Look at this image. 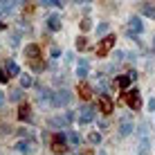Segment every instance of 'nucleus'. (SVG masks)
<instances>
[{"mask_svg": "<svg viewBox=\"0 0 155 155\" xmlns=\"http://www.w3.org/2000/svg\"><path fill=\"white\" fill-rule=\"evenodd\" d=\"M52 56L58 58V56H61V50H58V47H52Z\"/></svg>", "mask_w": 155, "mask_h": 155, "instance_id": "32", "label": "nucleus"}, {"mask_svg": "<svg viewBox=\"0 0 155 155\" xmlns=\"http://www.w3.org/2000/svg\"><path fill=\"white\" fill-rule=\"evenodd\" d=\"M79 27H81V31H83V34H85V31H90V27H92V23H90V20H88V18H83V20H81V23H79Z\"/></svg>", "mask_w": 155, "mask_h": 155, "instance_id": "28", "label": "nucleus"}, {"mask_svg": "<svg viewBox=\"0 0 155 155\" xmlns=\"http://www.w3.org/2000/svg\"><path fill=\"white\" fill-rule=\"evenodd\" d=\"M50 146H52V151L54 153H65V148H68V135L65 133H54L52 135V140H50Z\"/></svg>", "mask_w": 155, "mask_h": 155, "instance_id": "1", "label": "nucleus"}, {"mask_svg": "<svg viewBox=\"0 0 155 155\" xmlns=\"http://www.w3.org/2000/svg\"><path fill=\"white\" fill-rule=\"evenodd\" d=\"M94 119V108L90 104H81V108H79V115H77V121H79V126H85V124H90V121Z\"/></svg>", "mask_w": 155, "mask_h": 155, "instance_id": "2", "label": "nucleus"}, {"mask_svg": "<svg viewBox=\"0 0 155 155\" xmlns=\"http://www.w3.org/2000/svg\"><path fill=\"white\" fill-rule=\"evenodd\" d=\"M34 85V77L31 74H20V88H31Z\"/></svg>", "mask_w": 155, "mask_h": 155, "instance_id": "22", "label": "nucleus"}, {"mask_svg": "<svg viewBox=\"0 0 155 155\" xmlns=\"http://www.w3.org/2000/svg\"><path fill=\"white\" fill-rule=\"evenodd\" d=\"M115 41H117L115 34H108L106 38H101V43L97 45V54H99V56H108V52L115 47Z\"/></svg>", "mask_w": 155, "mask_h": 155, "instance_id": "4", "label": "nucleus"}, {"mask_svg": "<svg viewBox=\"0 0 155 155\" xmlns=\"http://www.w3.org/2000/svg\"><path fill=\"white\" fill-rule=\"evenodd\" d=\"M140 9H142L144 16H148V18H155V7H153L151 2H140Z\"/></svg>", "mask_w": 155, "mask_h": 155, "instance_id": "19", "label": "nucleus"}, {"mask_svg": "<svg viewBox=\"0 0 155 155\" xmlns=\"http://www.w3.org/2000/svg\"><path fill=\"white\" fill-rule=\"evenodd\" d=\"M9 99L12 101H20L23 99V90H12V92H9Z\"/></svg>", "mask_w": 155, "mask_h": 155, "instance_id": "26", "label": "nucleus"}, {"mask_svg": "<svg viewBox=\"0 0 155 155\" xmlns=\"http://www.w3.org/2000/svg\"><path fill=\"white\" fill-rule=\"evenodd\" d=\"M5 104V92H0V106Z\"/></svg>", "mask_w": 155, "mask_h": 155, "instance_id": "33", "label": "nucleus"}, {"mask_svg": "<svg viewBox=\"0 0 155 155\" xmlns=\"http://www.w3.org/2000/svg\"><path fill=\"white\" fill-rule=\"evenodd\" d=\"M70 99H72L70 90L63 88V90H58V92H54V101H52V106H56V108H63V106L70 104Z\"/></svg>", "mask_w": 155, "mask_h": 155, "instance_id": "5", "label": "nucleus"}, {"mask_svg": "<svg viewBox=\"0 0 155 155\" xmlns=\"http://www.w3.org/2000/svg\"><path fill=\"white\" fill-rule=\"evenodd\" d=\"M65 135H68V142H70L72 146H79V144H81V135H79V133H74V130H65Z\"/></svg>", "mask_w": 155, "mask_h": 155, "instance_id": "20", "label": "nucleus"}, {"mask_svg": "<svg viewBox=\"0 0 155 155\" xmlns=\"http://www.w3.org/2000/svg\"><path fill=\"white\" fill-rule=\"evenodd\" d=\"M97 34L101 36V34H108V23H99L97 25Z\"/></svg>", "mask_w": 155, "mask_h": 155, "instance_id": "29", "label": "nucleus"}, {"mask_svg": "<svg viewBox=\"0 0 155 155\" xmlns=\"http://www.w3.org/2000/svg\"><path fill=\"white\" fill-rule=\"evenodd\" d=\"M29 65H31V70H34V72H43V70H45V61H43V58H38V61H31Z\"/></svg>", "mask_w": 155, "mask_h": 155, "instance_id": "23", "label": "nucleus"}, {"mask_svg": "<svg viewBox=\"0 0 155 155\" xmlns=\"http://www.w3.org/2000/svg\"><path fill=\"white\" fill-rule=\"evenodd\" d=\"M68 124H70V121H68L65 115H58V117H52V119H47V128H52V130H56V133H61V128L65 130Z\"/></svg>", "mask_w": 155, "mask_h": 155, "instance_id": "6", "label": "nucleus"}, {"mask_svg": "<svg viewBox=\"0 0 155 155\" xmlns=\"http://www.w3.org/2000/svg\"><path fill=\"white\" fill-rule=\"evenodd\" d=\"M99 108H101V113H104V115H110V113H113V99H110L108 94H101Z\"/></svg>", "mask_w": 155, "mask_h": 155, "instance_id": "11", "label": "nucleus"}, {"mask_svg": "<svg viewBox=\"0 0 155 155\" xmlns=\"http://www.w3.org/2000/svg\"><path fill=\"white\" fill-rule=\"evenodd\" d=\"M5 72H7L9 77H18V74H20V68H18V63H16V61H12V58H9L7 65H5Z\"/></svg>", "mask_w": 155, "mask_h": 155, "instance_id": "17", "label": "nucleus"}, {"mask_svg": "<svg viewBox=\"0 0 155 155\" xmlns=\"http://www.w3.org/2000/svg\"><path fill=\"white\" fill-rule=\"evenodd\" d=\"M88 72H90V61H88V58H79V63H77V77L81 79V83H83V79L88 77Z\"/></svg>", "mask_w": 155, "mask_h": 155, "instance_id": "9", "label": "nucleus"}, {"mask_svg": "<svg viewBox=\"0 0 155 155\" xmlns=\"http://www.w3.org/2000/svg\"><path fill=\"white\" fill-rule=\"evenodd\" d=\"M124 101L128 104V108L130 110H140V106H142V97H140V90L137 88H133V90H128V92L124 94Z\"/></svg>", "mask_w": 155, "mask_h": 155, "instance_id": "3", "label": "nucleus"}, {"mask_svg": "<svg viewBox=\"0 0 155 155\" xmlns=\"http://www.w3.org/2000/svg\"><path fill=\"white\" fill-rule=\"evenodd\" d=\"M77 94L81 97V101H85V104H88V99L92 97V88H90L88 83H79V88H77Z\"/></svg>", "mask_w": 155, "mask_h": 155, "instance_id": "12", "label": "nucleus"}, {"mask_svg": "<svg viewBox=\"0 0 155 155\" xmlns=\"http://www.w3.org/2000/svg\"><path fill=\"white\" fill-rule=\"evenodd\" d=\"M88 142H90V144H94V146H97V144H101V133H99V130L90 133V135H88Z\"/></svg>", "mask_w": 155, "mask_h": 155, "instance_id": "25", "label": "nucleus"}, {"mask_svg": "<svg viewBox=\"0 0 155 155\" xmlns=\"http://www.w3.org/2000/svg\"><path fill=\"white\" fill-rule=\"evenodd\" d=\"M41 5H43V7H56V9H61L65 2H61V0H43Z\"/></svg>", "mask_w": 155, "mask_h": 155, "instance_id": "24", "label": "nucleus"}, {"mask_svg": "<svg viewBox=\"0 0 155 155\" xmlns=\"http://www.w3.org/2000/svg\"><path fill=\"white\" fill-rule=\"evenodd\" d=\"M128 31H133V34H137V36L144 31V23H142L140 16H130V20H128Z\"/></svg>", "mask_w": 155, "mask_h": 155, "instance_id": "7", "label": "nucleus"}, {"mask_svg": "<svg viewBox=\"0 0 155 155\" xmlns=\"http://www.w3.org/2000/svg\"><path fill=\"white\" fill-rule=\"evenodd\" d=\"M16 151L18 153H23V155H29L31 151H34V146H31V142L29 140H20V142H16Z\"/></svg>", "mask_w": 155, "mask_h": 155, "instance_id": "14", "label": "nucleus"}, {"mask_svg": "<svg viewBox=\"0 0 155 155\" xmlns=\"http://www.w3.org/2000/svg\"><path fill=\"white\" fill-rule=\"evenodd\" d=\"M151 151V140L148 137H140V144H137V155H148Z\"/></svg>", "mask_w": 155, "mask_h": 155, "instance_id": "16", "label": "nucleus"}, {"mask_svg": "<svg viewBox=\"0 0 155 155\" xmlns=\"http://www.w3.org/2000/svg\"><path fill=\"white\" fill-rule=\"evenodd\" d=\"M0 83H9V74L5 70H0Z\"/></svg>", "mask_w": 155, "mask_h": 155, "instance_id": "30", "label": "nucleus"}, {"mask_svg": "<svg viewBox=\"0 0 155 155\" xmlns=\"http://www.w3.org/2000/svg\"><path fill=\"white\" fill-rule=\"evenodd\" d=\"M153 50H155V36H153Z\"/></svg>", "mask_w": 155, "mask_h": 155, "instance_id": "34", "label": "nucleus"}, {"mask_svg": "<svg viewBox=\"0 0 155 155\" xmlns=\"http://www.w3.org/2000/svg\"><path fill=\"white\" fill-rule=\"evenodd\" d=\"M133 130H135L133 121H130V119H126V117H124V119L119 121V137H128V135H130Z\"/></svg>", "mask_w": 155, "mask_h": 155, "instance_id": "10", "label": "nucleus"}, {"mask_svg": "<svg viewBox=\"0 0 155 155\" xmlns=\"http://www.w3.org/2000/svg\"><path fill=\"white\" fill-rule=\"evenodd\" d=\"M101 155H106V153H104V151H101Z\"/></svg>", "mask_w": 155, "mask_h": 155, "instance_id": "35", "label": "nucleus"}, {"mask_svg": "<svg viewBox=\"0 0 155 155\" xmlns=\"http://www.w3.org/2000/svg\"><path fill=\"white\" fill-rule=\"evenodd\" d=\"M45 25H47V29H50V31H58V29H61V18H58V14L47 16Z\"/></svg>", "mask_w": 155, "mask_h": 155, "instance_id": "13", "label": "nucleus"}, {"mask_svg": "<svg viewBox=\"0 0 155 155\" xmlns=\"http://www.w3.org/2000/svg\"><path fill=\"white\" fill-rule=\"evenodd\" d=\"M117 85H119L121 90H128V85H130V77H128V74H119V77H117Z\"/></svg>", "mask_w": 155, "mask_h": 155, "instance_id": "21", "label": "nucleus"}, {"mask_svg": "<svg viewBox=\"0 0 155 155\" xmlns=\"http://www.w3.org/2000/svg\"><path fill=\"white\" fill-rule=\"evenodd\" d=\"M31 117V108H29V104L27 101H20V108H18V119L20 121H27Z\"/></svg>", "mask_w": 155, "mask_h": 155, "instance_id": "15", "label": "nucleus"}, {"mask_svg": "<svg viewBox=\"0 0 155 155\" xmlns=\"http://www.w3.org/2000/svg\"><path fill=\"white\" fill-rule=\"evenodd\" d=\"M18 5H20V2H0V18H2V16H7V14H12Z\"/></svg>", "mask_w": 155, "mask_h": 155, "instance_id": "18", "label": "nucleus"}, {"mask_svg": "<svg viewBox=\"0 0 155 155\" xmlns=\"http://www.w3.org/2000/svg\"><path fill=\"white\" fill-rule=\"evenodd\" d=\"M85 47H88V38H85V36H79L77 38V50H85Z\"/></svg>", "mask_w": 155, "mask_h": 155, "instance_id": "27", "label": "nucleus"}, {"mask_svg": "<svg viewBox=\"0 0 155 155\" xmlns=\"http://www.w3.org/2000/svg\"><path fill=\"white\" fill-rule=\"evenodd\" d=\"M148 110H151V113H155V97L148 99Z\"/></svg>", "mask_w": 155, "mask_h": 155, "instance_id": "31", "label": "nucleus"}, {"mask_svg": "<svg viewBox=\"0 0 155 155\" xmlns=\"http://www.w3.org/2000/svg\"><path fill=\"white\" fill-rule=\"evenodd\" d=\"M25 56H27V61H38L41 58V47L36 45V43H29L27 47H25Z\"/></svg>", "mask_w": 155, "mask_h": 155, "instance_id": "8", "label": "nucleus"}]
</instances>
